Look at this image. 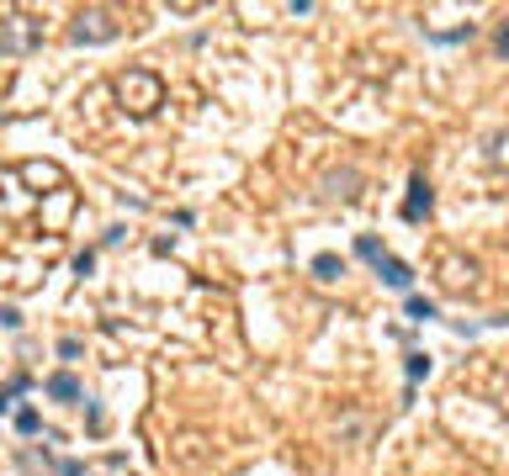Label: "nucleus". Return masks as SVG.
Listing matches in <instances>:
<instances>
[{
    "mask_svg": "<svg viewBox=\"0 0 509 476\" xmlns=\"http://www.w3.org/2000/svg\"><path fill=\"white\" fill-rule=\"evenodd\" d=\"M37 43H43V22H32V16H22V11L0 16V53L22 59V53H32Z\"/></svg>",
    "mask_w": 509,
    "mask_h": 476,
    "instance_id": "obj_1",
    "label": "nucleus"
},
{
    "mask_svg": "<svg viewBox=\"0 0 509 476\" xmlns=\"http://www.w3.org/2000/svg\"><path fill=\"white\" fill-rule=\"evenodd\" d=\"M117 95H122V106H128V111H154L165 90H159V74L128 69V74H122V85H117Z\"/></svg>",
    "mask_w": 509,
    "mask_h": 476,
    "instance_id": "obj_2",
    "label": "nucleus"
},
{
    "mask_svg": "<svg viewBox=\"0 0 509 476\" xmlns=\"http://www.w3.org/2000/svg\"><path fill=\"white\" fill-rule=\"evenodd\" d=\"M117 32H122V22L111 11H101V6H96V11H80V16H74V27H69L74 43H111Z\"/></svg>",
    "mask_w": 509,
    "mask_h": 476,
    "instance_id": "obj_3",
    "label": "nucleus"
},
{
    "mask_svg": "<svg viewBox=\"0 0 509 476\" xmlns=\"http://www.w3.org/2000/svg\"><path fill=\"white\" fill-rule=\"evenodd\" d=\"M430 206H435V190H430V180H424V175H414V180H409V206H403V217H409V223H419Z\"/></svg>",
    "mask_w": 509,
    "mask_h": 476,
    "instance_id": "obj_4",
    "label": "nucleus"
},
{
    "mask_svg": "<svg viewBox=\"0 0 509 476\" xmlns=\"http://www.w3.org/2000/svg\"><path fill=\"white\" fill-rule=\"evenodd\" d=\"M376 275H382V286H393V291H409V286H414V270L403 260H393V254L376 260Z\"/></svg>",
    "mask_w": 509,
    "mask_h": 476,
    "instance_id": "obj_5",
    "label": "nucleus"
},
{
    "mask_svg": "<svg viewBox=\"0 0 509 476\" xmlns=\"http://www.w3.org/2000/svg\"><path fill=\"white\" fill-rule=\"evenodd\" d=\"M43 392H48L53 402H80V397H85V386H80V376L59 370V376H48V386H43Z\"/></svg>",
    "mask_w": 509,
    "mask_h": 476,
    "instance_id": "obj_6",
    "label": "nucleus"
},
{
    "mask_svg": "<svg viewBox=\"0 0 509 476\" xmlns=\"http://www.w3.org/2000/svg\"><path fill=\"white\" fill-rule=\"evenodd\" d=\"M313 275H318V281H339V275H345V260H339V254H318Z\"/></svg>",
    "mask_w": 509,
    "mask_h": 476,
    "instance_id": "obj_7",
    "label": "nucleus"
},
{
    "mask_svg": "<svg viewBox=\"0 0 509 476\" xmlns=\"http://www.w3.org/2000/svg\"><path fill=\"white\" fill-rule=\"evenodd\" d=\"M355 254H361V260H382V254H388V249H382V238H376V233H361V238H355Z\"/></svg>",
    "mask_w": 509,
    "mask_h": 476,
    "instance_id": "obj_8",
    "label": "nucleus"
},
{
    "mask_svg": "<svg viewBox=\"0 0 509 476\" xmlns=\"http://www.w3.org/2000/svg\"><path fill=\"white\" fill-rule=\"evenodd\" d=\"M409 318L414 323H430V318H435V302H430V297H409Z\"/></svg>",
    "mask_w": 509,
    "mask_h": 476,
    "instance_id": "obj_9",
    "label": "nucleus"
},
{
    "mask_svg": "<svg viewBox=\"0 0 509 476\" xmlns=\"http://www.w3.org/2000/svg\"><path fill=\"white\" fill-rule=\"evenodd\" d=\"M329 196H355V169H345V175L329 180Z\"/></svg>",
    "mask_w": 509,
    "mask_h": 476,
    "instance_id": "obj_10",
    "label": "nucleus"
},
{
    "mask_svg": "<svg viewBox=\"0 0 509 476\" xmlns=\"http://www.w3.org/2000/svg\"><path fill=\"white\" fill-rule=\"evenodd\" d=\"M424 376H430V355L414 349V355H409V381H424Z\"/></svg>",
    "mask_w": 509,
    "mask_h": 476,
    "instance_id": "obj_11",
    "label": "nucleus"
},
{
    "mask_svg": "<svg viewBox=\"0 0 509 476\" xmlns=\"http://www.w3.org/2000/svg\"><path fill=\"white\" fill-rule=\"evenodd\" d=\"M27 180H32V186H48V180H59V169L53 164H27Z\"/></svg>",
    "mask_w": 509,
    "mask_h": 476,
    "instance_id": "obj_12",
    "label": "nucleus"
},
{
    "mask_svg": "<svg viewBox=\"0 0 509 476\" xmlns=\"http://www.w3.org/2000/svg\"><path fill=\"white\" fill-rule=\"evenodd\" d=\"M16 428H22V434H37V428H43V418H37V407H22V413H16Z\"/></svg>",
    "mask_w": 509,
    "mask_h": 476,
    "instance_id": "obj_13",
    "label": "nucleus"
},
{
    "mask_svg": "<svg viewBox=\"0 0 509 476\" xmlns=\"http://www.w3.org/2000/svg\"><path fill=\"white\" fill-rule=\"evenodd\" d=\"M90 270H96V254H90V249L74 254V275H90Z\"/></svg>",
    "mask_w": 509,
    "mask_h": 476,
    "instance_id": "obj_14",
    "label": "nucleus"
},
{
    "mask_svg": "<svg viewBox=\"0 0 509 476\" xmlns=\"http://www.w3.org/2000/svg\"><path fill=\"white\" fill-rule=\"evenodd\" d=\"M80 349H85L80 339H59V355H64V360H80Z\"/></svg>",
    "mask_w": 509,
    "mask_h": 476,
    "instance_id": "obj_15",
    "label": "nucleus"
},
{
    "mask_svg": "<svg viewBox=\"0 0 509 476\" xmlns=\"http://www.w3.org/2000/svg\"><path fill=\"white\" fill-rule=\"evenodd\" d=\"M0 323H6V328H22V312H16V307H0Z\"/></svg>",
    "mask_w": 509,
    "mask_h": 476,
    "instance_id": "obj_16",
    "label": "nucleus"
},
{
    "mask_svg": "<svg viewBox=\"0 0 509 476\" xmlns=\"http://www.w3.org/2000/svg\"><path fill=\"white\" fill-rule=\"evenodd\" d=\"M494 43H498V53H504V59H509V22L498 27V37H494Z\"/></svg>",
    "mask_w": 509,
    "mask_h": 476,
    "instance_id": "obj_17",
    "label": "nucleus"
},
{
    "mask_svg": "<svg viewBox=\"0 0 509 476\" xmlns=\"http://www.w3.org/2000/svg\"><path fill=\"white\" fill-rule=\"evenodd\" d=\"M80 471H85L80 461H59V476H80Z\"/></svg>",
    "mask_w": 509,
    "mask_h": 476,
    "instance_id": "obj_18",
    "label": "nucleus"
},
{
    "mask_svg": "<svg viewBox=\"0 0 509 476\" xmlns=\"http://www.w3.org/2000/svg\"><path fill=\"white\" fill-rule=\"evenodd\" d=\"M11 402H16V392H11V386H0V413H11Z\"/></svg>",
    "mask_w": 509,
    "mask_h": 476,
    "instance_id": "obj_19",
    "label": "nucleus"
},
{
    "mask_svg": "<svg viewBox=\"0 0 509 476\" xmlns=\"http://www.w3.org/2000/svg\"><path fill=\"white\" fill-rule=\"evenodd\" d=\"M494 159H509V138H494Z\"/></svg>",
    "mask_w": 509,
    "mask_h": 476,
    "instance_id": "obj_20",
    "label": "nucleus"
}]
</instances>
